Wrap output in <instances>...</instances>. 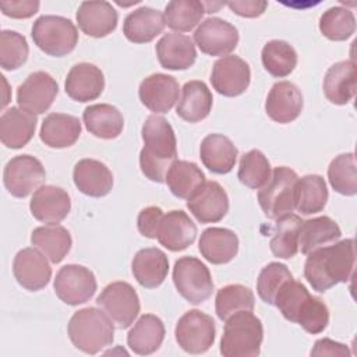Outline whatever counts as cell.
<instances>
[{"instance_id": "1", "label": "cell", "mask_w": 357, "mask_h": 357, "mask_svg": "<svg viewBox=\"0 0 357 357\" xmlns=\"http://www.w3.org/2000/svg\"><path fill=\"white\" fill-rule=\"evenodd\" d=\"M304 276L314 290L324 293L351 279L354 269V240L346 238L307 254Z\"/></svg>"}, {"instance_id": "2", "label": "cell", "mask_w": 357, "mask_h": 357, "mask_svg": "<svg viewBox=\"0 0 357 357\" xmlns=\"http://www.w3.org/2000/svg\"><path fill=\"white\" fill-rule=\"evenodd\" d=\"M144 148L139 152L142 174L153 183H165L166 173L177 160V141L173 127L162 116L152 114L142 124Z\"/></svg>"}, {"instance_id": "3", "label": "cell", "mask_w": 357, "mask_h": 357, "mask_svg": "<svg viewBox=\"0 0 357 357\" xmlns=\"http://www.w3.org/2000/svg\"><path fill=\"white\" fill-rule=\"evenodd\" d=\"M67 332L71 343L86 354H96L114 340L112 319L105 311L95 307H86L74 312Z\"/></svg>"}, {"instance_id": "4", "label": "cell", "mask_w": 357, "mask_h": 357, "mask_svg": "<svg viewBox=\"0 0 357 357\" xmlns=\"http://www.w3.org/2000/svg\"><path fill=\"white\" fill-rule=\"evenodd\" d=\"M220 354L225 357H257L261 353L264 326L252 311H238L225 321Z\"/></svg>"}, {"instance_id": "5", "label": "cell", "mask_w": 357, "mask_h": 357, "mask_svg": "<svg viewBox=\"0 0 357 357\" xmlns=\"http://www.w3.org/2000/svg\"><path fill=\"white\" fill-rule=\"evenodd\" d=\"M33 43L46 54L63 57L78 43V31L71 20L60 15H42L32 25Z\"/></svg>"}, {"instance_id": "6", "label": "cell", "mask_w": 357, "mask_h": 357, "mask_svg": "<svg viewBox=\"0 0 357 357\" xmlns=\"http://www.w3.org/2000/svg\"><path fill=\"white\" fill-rule=\"evenodd\" d=\"M297 173L287 167H275L269 181L259 188L258 202L268 219H279L294 211V191Z\"/></svg>"}, {"instance_id": "7", "label": "cell", "mask_w": 357, "mask_h": 357, "mask_svg": "<svg viewBox=\"0 0 357 357\" xmlns=\"http://www.w3.org/2000/svg\"><path fill=\"white\" fill-rule=\"evenodd\" d=\"M173 283L178 294L191 304H201L213 291L208 266L195 257H181L173 266Z\"/></svg>"}, {"instance_id": "8", "label": "cell", "mask_w": 357, "mask_h": 357, "mask_svg": "<svg viewBox=\"0 0 357 357\" xmlns=\"http://www.w3.org/2000/svg\"><path fill=\"white\" fill-rule=\"evenodd\" d=\"M96 304L119 329L131 326L141 308L135 289L127 282H113L107 284L98 296Z\"/></svg>"}, {"instance_id": "9", "label": "cell", "mask_w": 357, "mask_h": 357, "mask_svg": "<svg viewBox=\"0 0 357 357\" xmlns=\"http://www.w3.org/2000/svg\"><path fill=\"white\" fill-rule=\"evenodd\" d=\"M216 328L211 315L199 310H190L176 324L174 336L178 346L190 354L208 351L215 342Z\"/></svg>"}, {"instance_id": "10", "label": "cell", "mask_w": 357, "mask_h": 357, "mask_svg": "<svg viewBox=\"0 0 357 357\" xmlns=\"http://www.w3.org/2000/svg\"><path fill=\"white\" fill-rule=\"evenodd\" d=\"M46 172L39 159L32 155L11 158L4 166L3 181L7 191L17 198H25L45 183Z\"/></svg>"}, {"instance_id": "11", "label": "cell", "mask_w": 357, "mask_h": 357, "mask_svg": "<svg viewBox=\"0 0 357 357\" xmlns=\"http://www.w3.org/2000/svg\"><path fill=\"white\" fill-rule=\"evenodd\" d=\"M56 296L68 305L86 303L96 291V278L82 265L68 264L59 269L53 283Z\"/></svg>"}, {"instance_id": "12", "label": "cell", "mask_w": 357, "mask_h": 357, "mask_svg": "<svg viewBox=\"0 0 357 357\" xmlns=\"http://www.w3.org/2000/svg\"><path fill=\"white\" fill-rule=\"evenodd\" d=\"M194 42L202 53L223 57L237 47L238 31L230 22L211 17L202 21L195 29Z\"/></svg>"}, {"instance_id": "13", "label": "cell", "mask_w": 357, "mask_h": 357, "mask_svg": "<svg viewBox=\"0 0 357 357\" xmlns=\"http://www.w3.org/2000/svg\"><path fill=\"white\" fill-rule=\"evenodd\" d=\"M57 93V81L46 71H35L18 86L17 103L32 114H42L53 105Z\"/></svg>"}, {"instance_id": "14", "label": "cell", "mask_w": 357, "mask_h": 357, "mask_svg": "<svg viewBox=\"0 0 357 357\" xmlns=\"http://www.w3.org/2000/svg\"><path fill=\"white\" fill-rule=\"evenodd\" d=\"M251 81V70L245 60L238 56H223L215 61L211 73L213 89L227 98L245 92Z\"/></svg>"}, {"instance_id": "15", "label": "cell", "mask_w": 357, "mask_h": 357, "mask_svg": "<svg viewBox=\"0 0 357 357\" xmlns=\"http://www.w3.org/2000/svg\"><path fill=\"white\" fill-rule=\"evenodd\" d=\"M187 208L199 223H216L229 212V197L218 181H205L187 199Z\"/></svg>"}, {"instance_id": "16", "label": "cell", "mask_w": 357, "mask_h": 357, "mask_svg": "<svg viewBox=\"0 0 357 357\" xmlns=\"http://www.w3.org/2000/svg\"><path fill=\"white\" fill-rule=\"evenodd\" d=\"M13 273L18 284L29 291H38L43 289L50 278L52 268L47 262V257L38 251V248L20 250L13 261Z\"/></svg>"}, {"instance_id": "17", "label": "cell", "mask_w": 357, "mask_h": 357, "mask_svg": "<svg viewBox=\"0 0 357 357\" xmlns=\"http://www.w3.org/2000/svg\"><path fill=\"white\" fill-rule=\"evenodd\" d=\"M180 86L174 77L156 73L144 78L138 88V96L141 103L153 112L167 113L178 100Z\"/></svg>"}, {"instance_id": "18", "label": "cell", "mask_w": 357, "mask_h": 357, "mask_svg": "<svg viewBox=\"0 0 357 357\" xmlns=\"http://www.w3.org/2000/svg\"><path fill=\"white\" fill-rule=\"evenodd\" d=\"M303 95L297 85L290 81H279L272 85L266 102V114L279 124L294 121L303 110Z\"/></svg>"}, {"instance_id": "19", "label": "cell", "mask_w": 357, "mask_h": 357, "mask_svg": "<svg viewBox=\"0 0 357 357\" xmlns=\"http://www.w3.org/2000/svg\"><path fill=\"white\" fill-rule=\"evenodd\" d=\"M158 60L166 70L178 71L190 68L197 59L192 39L178 32L165 33L155 46Z\"/></svg>"}, {"instance_id": "20", "label": "cell", "mask_w": 357, "mask_h": 357, "mask_svg": "<svg viewBox=\"0 0 357 357\" xmlns=\"http://www.w3.org/2000/svg\"><path fill=\"white\" fill-rule=\"evenodd\" d=\"M105 88V77L99 67L91 63H78L67 74L66 93L77 102H89L100 96Z\"/></svg>"}, {"instance_id": "21", "label": "cell", "mask_w": 357, "mask_h": 357, "mask_svg": "<svg viewBox=\"0 0 357 357\" xmlns=\"http://www.w3.org/2000/svg\"><path fill=\"white\" fill-rule=\"evenodd\" d=\"M29 209L32 216L39 222L59 223L70 213V195L61 187L42 185L33 192Z\"/></svg>"}, {"instance_id": "22", "label": "cell", "mask_w": 357, "mask_h": 357, "mask_svg": "<svg viewBox=\"0 0 357 357\" xmlns=\"http://www.w3.org/2000/svg\"><path fill=\"white\" fill-rule=\"evenodd\" d=\"M197 237V226L191 218L180 209H173L163 215L159 230L158 241L169 251H183L190 247Z\"/></svg>"}, {"instance_id": "23", "label": "cell", "mask_w": 357, "mask_h": 357, "mask_svg": "<svg viewBox=\"0 0 357 357\" xmlns=\"http://www.w3.org/2000/svg\"><path fill=\"white\" fill-rule=\"evenodd\" d=\"M75 187L88 197L100 198L107 195L113 187V174L110 169L96 159H81L73 170Z\"/></svg>"}, {"instance_id": "24", "label": "cell", "mask_w": 357, "mask_h": 357, "mask_svg": "<svg viewBox=\"0 0 357 357\" xmlns=\"http://www.w3.org/2000/svg\"><path fill=\"white\" fill-rule=\"evenodd\" d=\"M79 29L92 38H103L112 33L119 21V14L107 1H82L77 10Z\"/></svg>"}, {"instance_id": "25", "label": "cell", "mask_w": 357, "mask_h": 357, "mask_svg": "<svg viewBox=\"0 0 357 357\" xmlns=\"http://www.w3.org/2000/svg\"><path fill=\"white\" fill-rule=\"evenodd\" d=\"M36 114L21 107H10L0 117V139L10 149L24 148L36 130Z\"/></svg>"}, {"instance_id": "26", "label": "cell", "mask_w": 357, "mask_h": 357, "mask_svg": "<svg viewBox=\"0 0 357 357\" xmlns=\"http://www.w3.org/2000/svg\"><path fill=\"white\" fill-rule=\"evenodd\" d=\"M198 250L208 262L223 265L237 255L238 237L226 227H208L201 234Z\"/></svg>"}, {"instance_id": "27", "label": "cell", "mask_w": 357, "mask_h": 357, "mask_svg": "<svg viewBox=\"0 0 357 357\" xmlns=\"http://www.w3.org/2000/svg\"><path fill=\"white\" fill-rule=\"evenodd\" d=\"M131 271L135 280L145 289L160 286L169 272V259L166 254L156 248L148 247L139 250L131 262Z\"/></svg>"}, {"instance_id": "28", "label": "cell", "mask_w": 357, "mask_h": 357, "mask_svg": "<svg viewBox=\"0 0 357 357\" xmlns=\"http://www.w3.org/2000/svg\"><path fill=\"white\" fill-rule=\"evenodd\" d=\"M238 151L223 134L206 135L199 146V158L204 166L216 174L230 173L236 165Z\"/></svg>"}, {"instance_id": "29", "label": "cell", "mask_w": 357, "mask_h": 357, "mask_svg": "<svg viewBox=\"0 0 357 357\" xmlns=\"http://www.w3.org/2000/svg\"><path fill=\"white\" fill-rule=\"evenodd\" d=\"M165 15L151 7H139L131 11L123 22V33L132 43H148L163 32Z\"/></svg>"}, {"instance_id": "30", "label": "cell", "mask_w": 357, "mask_h": 357, "mask_svg": "<svg viewBox=\"0 0 357 357\" xmlns=\"http://www.w3.org/2000/svg\"><path fill=\"white\" fill-rule=\"evenodd\" d=\"M81 134L78 117L66 113H50L40 126V141L49 148H68L77 142Z\"/></svg>"}, {"instance_id": "31", "label": "cell", "mask_w": 357, "mask_h": 357, "mask_svg": "<svg viewBox=\"0 0 357 357\" xmlns=\"http://www.w3.org/2000/svg\"><path fill=\"white\" fill-rule=\"evenodd\" d=\"M324 93L333 105H347L356 93V64L344 60L332 64L324 78Z\"/></svg>"}, {"instance_id": "32", "label": "cell", "mask_w": 357, "mask_h": 357, "mask_svg": "<svg viewBox=\"0 0 357 357\" xmlns=\"http://www.w3.org/2000/svg\"><path fill=\"white\" fill-rule=\"evenodd\" d=\"M163 321L153 314H144L138 318L127 335V344L135 354L148 356L155 353L165 339Z\"/></svg>"}, {"instance_id": "33", "label": "cell", "mask_w": 357, "mask_h": 357, "mask_svg": "<svg viewBox=\"0 0 357 357\" xmlns=\"http://www.w3.org/2000/svg\"><path fill=\"white\" fill-rule=\"evenodd\" d=\"M213 98L205 82L194 79L183 86L181 98L177 103L176 113L188 123H198L208 117L212 110Z\"/></svg>"}, {"instance_id": "34", "label": "cell", "mask_w": 357, "mask_h": 357, "mask_svg": "<svg viewBox=\"0 0 357 357\" xmlns=\"http://www.w3.org/2000/svg\"><path fill=\"white\" fill-rule=\"evenodd\" d=\"M86 130L102 139L117 138L124 127L121 112L109 103H96L88 106L82 113Z\"/></svg>"}, {"instance_id": "35", "label": "cell", "mask_w": 357, "mask_h": 357, "mask_svg": "<svg viewBox=\"0 0 357 357\" xmlns=\"http://www.w3.org/2000/svg\"><path fill=\"white\" fill-rule=\"evenodd\" d=\"M342 236L339 225L329 216H318L303 220L298 233V250L301 254L336 243Z\"/></svg>"}, {"instance_id": "36", "label": "cell", "mask_w": 357, "mask_h": 357, "mask_svg": "<svg viewBox=\"0 0 357 357\" xmlns=\"http://www.w3.org/2000/svg\"><path fill=\"white\" fill-rule=\"evenodd\" d=\"M31 243L35 248L43 252L50 262L59 264L70 252L73 240L66 227L57 223H49L32 230Z\"/></svg>"}, {"instance_id": "37", "label": "cell", "mask_w": 357, "mask_h": 357, "mask_svg": "<svg viewBox=\"0 0 357 357\" xmlns=\"http://www.w3.org/2000/svg\"><path fill=\"white\" fill-rule=\"evenodd\" d=\"M328 201V188L325 180L318 174L298 177L294 191V209L301 215H314L321 212Z\"/></svg>"}, {"instance_id": "38", "label": "cell", "mask_w": 357, "mask_h": 357, "mask_svg": "<svg viewBox=\"0 0 357 357\" xmlns=\"http://www.w3.org/2000/svg\"><path fill=\"white\" fill-rule=\"evenodd\" d=\"M165 181L174 197L188 199L205 183V174L194 162L176 160L169 167Z\"/></svg>"}, {"instance_id": "39", "label": "cell", "mask_w": 357, "mask_h": 357, "mask_svg": "<svg viewBox=\"0 0 357 357\" xmlns=\"http://www.w3.org/2000/svg\"><path fill=\"white\" fill-rule=\"evenodd\" d=\"M303 219L294 213L276 219L273 236L269 241L271 251L280 259H290L298 251V233Z\"/></svg>"}, {"instance_id": "40", "label": "cell", "mask_w": 357, "mask_h": 357, "mask_svg": "<svg viewBox=\"0 0 357 357\" xmlns=\"http://www.w3.org/2000/svg\"><path fill=\"white\" fill-rule=\"evenodd\" d=\"M264 68L276 78L290 75L297 66V52L286 40L273 39L265 43L261 53Z\"/></svg>"}, {"instance_id": "41", "label": "cell", "mask_w": 357, "mask_h": 357, "mask_svg": "<svg viewBox=\"0 0 357 357\" xmlns=\"http://www.w3.org/2000/svg\"><path fill=\"white\" fill-rule=\"evenodd\" d=\"M255 297L251 289L243 284H227L218 290L215 298V311L220 321H226L238 311H252Z\"/></svg>"}, {"instance_id": "42", "label": "cell", "mask_w": 357, "mask_h": 357, "mask_svg": "<svg viewBox=\"0 0 357 357\" xmlns=\"http://www.w3.org/2000/svg\"><path fill=\"white\" fill-rule=\"evenodd\" d=\"M205 7L202 1L197 0H173L165 7L166 25L178 32H188L194 29L202 15Z\"/></svg>"}, {"instance_id": "43", "label": "cell", "mask_w": 357, "mask_h": 357, "mask_svg": "<svg viewBox=\"0 0 357 357\" xmlns=\"http://www.w3.org/2000/svg\"><path fill=\"white\" fill-rule=\"evenodd\" d=\"M328 178L331 187L346 197L356 195L357 192V172H356V156L353 152L340 153L328 167Z\"/></svg>"}, {"instance_id": "44", "label": "cell", "mask_w": 357, "mask_h": 357, "mask_svg": "<svg viewBox=\"0 0 357 357\" xmlns=\"http://www.w3.org/2000/svg\"><path fill=\"white\" fill-rule=\"evenodd\" d=\"M271 176V163L261 151L251 149L241 156L237 172L241 184L252 190H259L269 181Z\"/></svg>"}, {"instance_id": "45", "label": "cell", "mask_w": 357, "mask_h": 357, "mask_svg": "<svg viewBox=\"0 0 357 357\" xmlns=\"http://www.w3.org/2000/svg\"><path fill=\"white\" fill-rule=\"evenodd\" d=\"M319 31L329 40L342 42L356 31V18L349 8L336 6L328 8L319 18Z\"/></svg>"}, {"instance_id": "46", "label": "cell", "mask_w": 357, "mask_h": 357, "mask_svg": "<svg viewBox=\"0 0 357 357\" xmlns=\"http://www.w3.org/2000/svg\"><path fill=\"white\" fill-rule=\"evenodd\" d=\"M29 47L24 35L4 29L0 32V66L6 71L20 68L28 59Z\"/></svg>"}, {"instance_id": "47", "label": "cell", "mask_w": 357, "mask_h": 357, "mask_svg": "<svg viewBox=\"0 0 357 357\" xmlns=\"http://www.w3.org/2000/svg\"><path fill=\"white\" fill-rule=\"evenodd\" d=\"M290 279H293V275L284 264H280V262L268 264L266 266L262 268L257 279V291L259 298L264 303L273 305L276 293Z\"/></svg>"}, {"instance_id": "48", "label": "cell", "mask_w": 357, "mask_h": 357, "mask_svg": "<svg viewBox=\"0 0 357 357\" xmlns=\"http://www.w3.org/2000/svg\"><path fill=\"white\" fill-rule=\"evenodd\" d=\"M294 324H298L311 335L321 333L329 324V310L321 298L310 294L301 303Z\"/></svg>"}, {"instance_id": "49", "label": "cell", "mask_w": 357, "mask_h": 357, "mask_svg": "<svg viewBox=\"0 0 357 357\" xmlns=\"http://www.w3.org/2000/svg\"><path fill=\"white\" fill-rule=\"evenodd\" d=\"M308 296H310V291L301 282L290 279L276 293L273 305L282 312V315L287 321L294 322L301 303Z\"/></svg>"}, {"instance_id": "50", "label": "cell", "mask_w": 357, "mask_h": 357, "mask_svg": "<svg viewBox=\"0 0 357 357\" xmlns=\"http://www.w3.org/2000/svg\"><path fill=\"white\" fill-rule=\"evenodd\" d=\"M163 211L159 206H146L144 208L137 218L138 231L148 238H156L158 230L163 218Z\"/></svg>"}, {"instance_id": "51", "label": "cell", "mask_w": 357, "mask_h": 357, "mask_svg": "<svg viewBox=\"0 0 357 357\" xmlns=\"http://www.w3.org/2000/svg\"><path fill=\"white\" fill-rule=\"evenodd\" d=\"M39 6L36 0H11L0 3L1 13L11 18H29L38 13Z\"/></svg>"}, {"instance_id": "52", "label": "cell", "mask_w": 357, "mask_h": 357, "mask_svg": "<svg viewBox=\"0 0 357 357\" xmlns=\"http://www.w3.org/2000/svg\"><path fill=\"white\" fill-rule=\"evenodd\" d=\"M226 6L237 15L245 18H255L265 13L268 3L259 0H245V1H229Z\"/></svg>"}, {"instance_id": "53", "label": "cell", "mask_w": 357, "mask_h": 357, "mask_svg": "<svg viewBox=\"0 0 357 357\" xmlns=\"http://www.w3.org/2000/svg\"><path fill=\"white\" fill-rule=\"evenodd\" d=\"M311 356H350V350L346 344L335 342L332 339L324 337L315 342L314 349L311 350Z\"/></svg>"}, {"instance_id": "54", "label": "cell", "mask_w": 357, "mask_h": 357, "mask_svg": "<svg viewBox=\"0 0 357 357\" xmlns=\"http://www.w3.org/2000/svg\"><path fill=\"white\" fill-rule=\"evenodd\" d=\"M202 3H204V7H205V13H215L222 6H225V3H208V1H202Z\"/></svg>"}]
</instances>
